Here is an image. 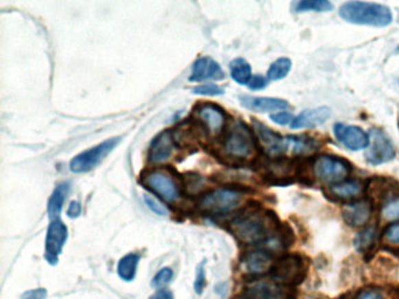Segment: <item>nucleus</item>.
<instances>
[{
    "mask_svg": "<svg viewBox=\"0 0 399 299\" xmlns=\"http://www.w3.org/2000/svg\"><path fill=\"white\" fill-rule=\"evenodd\" d=\"M254 134L260 144L261 149L265 151L267 157H286L287 154L300 157L310 156L317 152L319 143L314 138L307 136H281L260 121L253 119Z\"/></svg>",
    "mask_w": 399,
    "mask_h": 299,
    "instance_id": "1",
    "label": "nucleus"
},
{
    "mask_svg": "<svg viewBox=\"0 0 399 299\" xmlns=\"http://www.w3.org/2000/svg\"><path fill=\"white\" fill-rule=\"evenodd\" d=\"M277 215L269 211L253 209L234 217L229 228L241 243L262 244L280 229Z\"/></svg>",
    "mask_w": 399,
    "mask_h": 299,
    "instance_id": "2",
    "label": "nucleus"
},
{
    "mask_svg": "<svg viewBox=\"0 0 399 299\" xmlns=\"http://www.w3.org/2000/svg\"><path fill=\"white\" fill-rule=\"evenodd\" d=\"M339 14L350 24L385 27L392 23L391 10L377 3L347 1L341 6Z\"/></svg>",
    "mask_w": 399,
    "mask_h": 299,
    "instance_id": "3",
    "label": "nucleus"
},
{
    "mask_svg": "<svg viewBox=\"0 0 399 299\" xmlns=\"http://www.w3.org/2000/svg\"><path fill=\"white\" fill-rule=\"evenodd\" d=\"M258 141L253 131L241 121L233 123L225 136V154L237 160H246L253 156L257 150Z\"/></svg>",
    "mask_w": 399,
    "mask_h": 299,
    "instance_id": "4",
    "label": "nucleus"
},
{
    "mask_svg": "<svg viewBox=\"0 0 399 299\" xmlns=\"http://www.w3.org/2000/svg\"><path fill=\"white\" fill-rule=\"evenodd\" d=\"M306 264L299 254H288L274 262L271 274L272 278L285 287H294L302 283L306 277Z\"/></svg>",
    "mask_w": 399,
    "mask_h": 299,
    "instance_id": "5",
    "label": "nucleus"
},
{
    "mask_svg": "<svg viewBox=\"0 0 399 299\" xmlns=\"http://www.w3.org/2000/svg\"><path fill=\"white\" fill-rule=\"evenodd\" d=\"M242 192L237 189H218L203 195L199 200V207L209 214H225L232 212L240 205Z\"/></svg>",
    "mask_w": 399,
    "mask_h": 299,
    "instance_id": "6",
    "label": "nucleus"
},
{
    "mask_svg": "<svg viewBox=\"0 0 399 299\" xmlns=\"http://www.w3.org/2000/svg\"><path fill=\"white\" fill-rule=\"evenodd\" d=\"M352 169L350 163L347 162L344 158L334 157L329 154L317 158L312 165L315 177L332 185L347 180Z\"/></svg>",
    "mask_w": 399,
    "mask_h": 299,
    "instance_id": "7",
    "label": "nucleus"
},
{
    "mask_svg": "<svg viewBox=\"0 0 399 299\" xmlns=\"http://www.w3.org/2000/svg\"><path fill=\"white\" fill-rule=\"evenodd\" d=\"M121 138L115 137L108 139L106 142L101 143L99 145L94 146L87 151H83L71 159V172L74 174H86L93 169H95L100 163L102 162L111 151L119 145Z\"/></svg>",
    "mask_w": 399,
    "mask_h": 299,
    "instance_id": "8",
    "label": "nucleus"
},
{
    "mask_svg": "<svg viewBox=\"0 0 399 299\" xmlns=\"http://www.w3.org/2000/svg\"><path fill=\"white\" fill-rule=\"evenodd\" d=\"M370 145L365 152V159L372 165H382L392 162L396 158V150L392 145L390 138L383 131L374 130L369 134Z\"/></svg>",
    "mask_w": 399,
    "mask_h": 299,
    "instance_id": "9",
    "label": "nucleus"
},
{
    "mask_svg": "<svg viewBox=\"0 0 399 299\" xmlns=\"http://www.w3.org/2000/svg\"><path fill=\"white\" fill-rule=\"evenodd\" d=\"M67 239L68 229L66 224L59 219L51 221L45 240V260L51 265L58 263L60 254L62 252Z\"/></svg>",
    "mask_w": 399,
    "mask_h": 299,
    "instance_id": "10",
    "label": "nucleus"
},
{
    "mask_svg": "<svg viewBox=\"0 0 399 299\" xmlns=\"http://www.w3.org/2000/svg\"><path fill=\"white\" fill-rule=\"evenodd\" d=\"M237 299H290V295L285 285L271 277L269 280H255L249 284Z\"/></svg>",
    "mask_w": 399,
    "mask_h": 299,
    "instance_id": "11",
    "label": "nucleus"
},
{
    "mask_svg": "<svg viewBox=\"0 0 399 299\" xmlns=\"http://www.w3.org/2000/svg\"><path fill=\"white\" fill-rule=\"evenodd\" d=\"M336 139L352 151L367 149L370 145V137L360 126L347 125L343 123H336L334 125Z\"/></svg>",
    "mask_w": 399,
    "mask_h": 299,
    "instance_id": "12",
    "label": "nucleus"
},
{
    "mask_svg": "<svg viewBox=\"0 0 399 299\" xmlns=\"http://www.w3.org/2000/svg\"><path fill=\"white\" fill-rule=\"evenodd\" d=\"M144 185L152 192L162 198L166 202H174L177 200L178 189L174 179L163 171H152L143 178Z\"/></svg>",
    "mask_w": 399,
    "mask_h": 299,
    "instance_id": "13",
    "label": "nucleus"
},
{
    "mask_svg": "<svg viewBox=\"0 0 399 299\" xmlns=\"http://www.w3.org/2000/svg\"><path fill=\"white\" fill-rule=\"evenodd\" d=\"M197 115V122L202 124L203 128L212 136L220 134L225 125V115L224 111L212 103H202L194 108Z\"/></svg>",
    "mask_w": 399,
    "mask_h": 299,
    "instance_id": "14",
    "label": "nucleus"
},
{
    "mask_svg": "<svg viewBox=\"0 0 399 299\" xmlns=\"http://www.w3.org/2000/svg\"><path fill=\"white\" fill-rule=\"evenodd\" d=\"M372 206L369 199L356 200L343 206L342 217L344 222L352 228H364L372 219Z\"/></svg>",
    "mask_w": 399,
    "mask_h": 299,
    "instance_id": "15",
    "label": "nucleus"
},
{
    "mask_svg": "<svg viewBox=\"0 0 399 299\" xmlns=\"http://www.w3.org/2000/svg\"><path fill=\"white\" fill-rule=\"evenodd\" d=\"M273 265L274 262L272 254L264 249L246 252L241 260V268L244 272L252 276L264 275L272 270Z\"/></svg>",
    "mask_w": 399,
    "mask_h": 299,
    "instance_id": "16",
    "label": "nucleus"
},
{
    "mask_svg": "<svg viewBox=\"0 0 399 299\" xmlns=\"http://www.w3.org/2000/svg\"><path fill=\"white\" fill-rule=\"evenodd\" d=\"M332 116V110L328 106H319L315 109H307L301 112L293 121L292 129L299 130V129H312L317 126L322 125L327 122Z\"/></svg>",
    "mask_w": 399,
    "mask_h": 299,
    "instance_id": "17",
    "label": "nucleus"
},
{
    "mask_svg": "<svg viewBox=\"0 0 399 299\" xmlns=\"http://www.w3.org/2000/svg\"><path fill=\"white\" fill-rule=\"evenodd\" d=\"M209 79H224V73L214 59H211L209 56H203L194 63L190 81L201 82Z\"/></svg>",
    "mask_w": 399,
    "mask_h": 299,
    "instance_id": "18",
    "label": "nucleus"
},
{
    "mask_svg": "<svg viewBox=\"0 0 399 299\" xmlns=\"http://www.w3.org/2000/svg\"><path fill=\"white\" fill-rule=\"evenodd\" d=\"M174 150V136L170 131H163L151 143L149 150V160L155 164L166 162L172 156Z\"/></svg>",
    "mask_w": 399,
    "mask_h": 299,
    "instance_id": "19",
    "label": "nucleus"
},
{
    "mask_svg": "<svg viewBox=\"0 0 399 299\" xmlns=\"http://www.w3.org/2000/svg\"><path fill=\"white\" fill-rule=\"evenodd\" d=\"M241 104L249 110L258 112H269V111L285 110L289 104L286 99L275 97H251L240 96Z\"/></svg>",
    "mask_w": 399,
    "mask_h": 299,
    "instance_id": "20",
    "label": "nucleus"
},
{
    "mask_svg": "<svg viewBox=\"0 0 399 299\" xmlns=\"http://www.w3.org/2000/svg\"><path fill=\"white\" fill-rule=\"evenodd\" d=\"M365 189L363 182L361 180H356V179H347V180L341 181L334 185H330L329 189V193L332 194V197L340 200H349V199H354V198L358 197L363 193Z\"/></svg>",
    "mask_w": 399,
    "mask_h": 299,
    "instance_id": "21",
    "label": "nucleus"
},
{
    "mask_svg": "<svg viewBox=\"0 0 399 299\" xmlns=\"http://www.w3.org/2000/svg\"><path fill=\"white\" fill-rule=\"evenodd\" d=\"M71 191L69 182H62L56 186L47 204L48 217L53 220H58L64 207L65 200Z\"/></svg>",
    "mask_w": 399,
    "mask_h": 299,
    "instance_id": "22",
    "label": "nucleus"
},
{
    "mask_svg": "<svg viewBox=\"0 0 399 299\" xmlns=\"http://www.w3.org/2000/svg\"><path fill=\"white\" fill-rule=\"evenodd\" d=\"M139 254H128L122 257L117 264V274L121 280L131 282L134 280L137 272L139 262Z\"/></svg>",
    "mask_w": 399,
    "mask_h": 299,
    "instance_id": "23",
    "label": "nucleus"
},
{
    "mask_svg": "<svg viewBox=\"0 0 399 299\" xmlns=\"http://www.w3.org/2000/svg\"><path fill=\"white\" fill-rule=\"evenodd\" d=\"M229 71H231L232 79L239 84H249V80L252 77L251 66L242 58L234 59L232 62L229 63Z\"/></svg>",
    "mask_w": 399,
    "mask_h": 299,
    "instance_id": "24",
    "label": "nucleus"
},
{
    "mask_svg": "<svg viewBox=\"0 0 399 299\" xmlns=\"http://www.w3.org/2000/svg\"><path fill=\"white\" fill-rule=\"evenodd\" d=\"M294 11L302 12H330L334 5L328 0H301L293 4Z\"/></svg>",
    "mask_w": 399,
    "mask_h": 299,
    "instance_id": "25",
    "label": "nucleus"
},
{
    "mask_svg": "<svg viewBox=\"0 0 399 299\" xmlns=\"http://www.w3.org/2000/svg\"><path fill=\"white\" fill-rule=\"evenodd\" d=\"M376 239H377V232H376L375 227H367V228L363 229L362 232L356 235L355 240H354L356 250L362 252V254H367L375 246Z\"/></svg>",
    "mask_w": 399,
    "mask_h": 299,
    "instance_id": "26",
    "label": "nucleus"
},
{
    "mask_svg": "<svg viewBox=\"0 0 399 299\" xmlns=\"http://www.w3.org/2000/svg\"><path fill=\"white\" fill-rule=\"evenodd\" d=\"M292 69V60L288 58H280L275 60L271 64L269 71H267V79L269 81H279L285 79Z\"/></svg>",
    "mask_w": 399,
    "mask_h": 299,
    "instance_id": "27",
    "label": "nucleus"
},
{
    "mask_svg": "<svg viewBox=\"0 0 399 299\" xmlns=\"http://www.w3.org/2000/svg\"><path fill=\"white\" fill-rule=\"evenodd\" d=\"M172 278H174V272H172V269L166 267V268L161 269V270L154 276L152 282H151V285H152V287H156V289H163L166 285L170 283Z\"/></svg>",
    "mask_w": 399,
    "mask_h": 299,
    "instance_id": "28",
    "label": "nucleus"
},
{
    "mask_svg": "<svg viewBox=\"0 0 399 299\" xmlns=\"http://www.w3.org/2000/svg\"><path fill=\"white\" fill-rule=\"evenodd\" d=\"M192 93L194 95H203V96H217V95L224 94V89L214 83H207V84H202V86L194 88Z\"/></svg>",
    "mask_w": 399,
    "mask_h": 299,
    "instance_id": "29",
    "label": "nucleus"
},
{
    "mask_svg": "<svg viewBox=\"0 0 399 299\" xmlns=\"http://www.w3.org/2000/svg\"><path fill=\"white\" fill-rule=\"evenodd\" d=\"M382 215L385 220H399V198L389 201L382 209Z\"/></svg>",
    "mask_w": 399,
    "mask_h": 299,
    "instance_id": "30",
    "label": "nucleus"
},
{
    "mask_svg": "<svg viewBox=\"0 0 399 299\" xmlns=\"http://www.w3.org/2000/svg\"><path fill=\"white\" fill-rule=\"evenodd\" d=\"M206 285V276L205 269H204V263H201L197 267V272H196V278H194V292L197 295H202Z\"/></svg>",
    "mask_w": 399,
    "mask_h": 299,
    "instance_id": "31",
    "label": "nucleus"
},
{
    "mask_svg": "<svg viewBox=\"0 0 399 299\" xmlns=\"http://www.w3.org/2000/svg\"><path fill=\"white\" fill-rule=\"evenodd\" d=\"M143 197H144L143 199H144V202L148 206V208L152 211L155 214H157L159 217H166L168 215V209L162 204H159V201L150 197V195H148V194H144Z\"/></svg>",
    "mask_w": 399,
    "mask_h": 299,
    "instance_id": "32",
    "label": "nucleus"
},
{
    "mask_svg": "<svg viewBox=\"0 0 399 299\" xmlns=\"http://www.w3.org/2000/svg\"><path fill=\"white\" fill-rule=\"evenodd\" d=\"M354 299H385L383 292L376 287H367L361 290Z\"/></svg>",
    "mask_w": 399,
    "mask_h": 299,
    "instance_id": "33",
    "label": "nucleus"
},
{
    "mask_svg": "<svg viewBox=\"0 0 399 299\" xmlns=\"http://www.w3.org/2000/svg\"><path fill=\"white\" fill-rule=\"evenodd\" d=\"M384 237L391 244H399V222L387 226L384 232Z\"/></svg>",
    "mask_w": 399,
    "mask_h": 299,
    "instance_id": "34",
    "label": "nucleus"
},
{
    "mask_svg": "<svg viewBox=\"0 0 399 299\" xmlns=\"http://www.w3.org/2000/svg\"><path fill=\"white\" fill-rule=\"evenodd\" d=\"M269 119H272L273 122L277 123L279 125H292L293 121H294V116L290 112H286V111H281L277 114L271 115Z\"/></svg>",
    "mask_w": 399,
    "mask_h": 299,
    "instance_id": "35",
    "label": "nucleus"
},
{
    "mask_svg": "<svg viewBox=\"0 0 399 299\" xmlns=\"http://www.w3.org/2000/svg\"><path fill=\"white\" fill-rule=\"evenodd\" d=\"M267 83H269V79L262 76V75H254L249 80V86L251 91H261L264 88L267 87Z\"/></svg>",
    "mask_w": 399,
    "mask_h": 299,
    "instance_id": "36",
    "label": "nucleus"
},
{
    "mask_svg": "<svg viewBox=\"0 0 399 299\" xmlns=\"http://www.w3.org/2000/svg\"><path fill=\"white\" fill-rule=\"evenodd\" d=\"M46 297H47L46 289H34V290L24 292L20 299H46Z\"/></svg>",
    "mask_w": 399,
    "mask_h": 299,
    "instance_id": "37",
    "label": "nucleus"
},
{
    "mask_svg": "<svg viewBox=\"0 0 399 299\" xmlns=\"http://www.w3.org/2000/svg\"><path fill=\"white\" fill-rule=\"evenodd\" d=\"M80 214H81V205H80L78 201H71L69 206H68V217L76 219V217H80Z\"/></svg>",
    "mask_w": 399,
    "mask_h": 299,
    "instance_id": "38",
    "label": "nucleus"
},
{
    "mask_svg": "<svg viewBox=\"0 0 399 299\" xmlns=\"http://www.w3.org/2000/svg\"><path fill=\"white\" fill-rule=\"evenodd\" d=\"M150 299H174V295L168 289H159L151 296Z\"/></svg>",
    "mask_w": 399,
    "mask_h": 299,
    "instance_id": "39",
    "label": "nucleus"
},
{
    "mask_svg": "<svg viewBox=\"0 0 399 299\" xmlns=\"http://www.w3.org/2000/svg\"><path fill=\"white\" fill-rule=\"evenodd\" d=\"M397 51H398V53H399V46H398V47H397Z\"/></svg>",
    "mask_w": 399,
    "mask_h": 299,
    "instance_id": "40",
    "label": "nucleus"
},
{
    "mask_svg": "<svg viewBox=\"0 0 399 299\" xmlns=\"http://www.w3.org/2000/svg\"><path fill=\"white\" fill-rule=\"evenodd\" d=\"M398 129H399V122H398Z\"/></svg>",
    "mask_w": 399,
    "mask_h": 299,
    "instance_id": "41",
    "label": "nucleus"
}]
</instances>
